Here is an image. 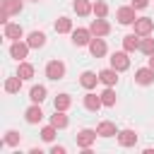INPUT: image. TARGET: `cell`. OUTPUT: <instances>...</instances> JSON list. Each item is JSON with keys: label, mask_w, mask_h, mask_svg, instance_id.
I'll return each instance as SVG.
<instances>
[{"label": "cell", "mask_w": 154, "mask_h": 154, "mask_svg": "<svg viewBox=\"0 0 154 154\" xmlns=\"http://www.w3.org/2000/svg\"><path fill=\"white\" fill-rule=\"evenodd\" d=\"M101 101H103V106H116V91L108 87V89H103L101 91Z\"/></svg>", "instance_id": "29"}, {"label": "cell", "mask_w": 154, "mask_h": 154, "mask_svg": "<svg viewBox=\"0 0 154 154\" xmlns=\"http://www.w3.org/2000/svg\"><path fill=\"white\" fill-rule=\"evenodd\" d=\"M22 0H2V10L7 12V14H19L22 12Z\"/></svg>", "instance_id": "21"}, {"label": "cell", "mask_w": 154, "mask_h": 154, "mask_svg": "<svg viewBox=\"0 0 154 154\" xmlns=\"http://www.w3.org/2000/svg\"><path fill=\"white\" fill-rule=\"evenodd\" d=\"M72 7H75V12H77L79 17H87L89 12H94V5H91L89 0H75Z\"/></svg>", "instance_id": "18"}, {"label": "cell", "mask_w": 154, "mask_h": 154, "mask_svg": "<svg viewBox=\"0 0 154 154\" xmlns=\"http://www.w3.org/2000/svg\"><path fill=\"white\" fill-rule=\"evenodd\" d=\"M89 53H91L94 58H101V55L106 53V41H103L101 36L91 38V41H89Z\"/></svg>", "instance_id": "11"}, {"label": "cell", "mask_w": 154, "mask_h": 154, "mask_svg": "<svg viewBox=\"0 0 154 154\" xmlns=\"http://www.w3.org/2000/svg\"><path fill=\"white\" fill-rule=\"evenodd\" d=\"M46 77H48V79H55V82L63 79V77H65V65H63L60 60H51V63L46 65Z\"/></svg>", "instance_id": "1"}, {"label": "cell", "mask_w": 154, "mask_h": 154, "mask_svg": "<svg viewBox=\"0 0 154 154\" xmlns=\"http://www.w3.org/2000/svg\"><path fill=\"white\" fill-rule=\"evenodd\" d=\"M24 118H26V123H41L43 120V111H41V106L38 103H34L31 108H26V113H24Z\"/></svg>", "instance_id": "12"}, {"label": "cell", "mask_w": 154, "mask_h": 154, "mask_svg": "<svg viewBox=\"0 0 154 154\" xmlns=\"http://www.w3.org/2000/svg\"><path fill=\"white\" fill-rule=\"evenodd\" d=\"M51 154H65V147H53Z\"/></svg>", "instance_id": "34"}, {"label": "cell", "mask_w": 154, "mask_h": 154, "mask_svg": "<svg viewBox=\"0 0 154 154\" xmlns=\"http://www.w3.org/2000/svg\"><path fill=\"white\" fill-rule=\"evenodd\" d=\"M99 82H103L106 87H113V84L118 82V70H116V67H106V70H101V72H99Z\"/></svg>", "instance_id": "8"}, {"label": "cell", "mask_w": 154, "mask_h": 154, "mask_svg": "<svg viewBox=\"0 0 154 154\" xmlns=\"http://www.w3.org/2000/svg\"><path fill=\"white\" fill-rule=\"evenodd\" d=\"M17 75H19L22 79H31V77H34V65H29V63H19Z\"/></svg>", "instance_id": "27"}, {"label": "cell", "mask_w": 154, "mask_h": 154, "mask_svg": "<svg viewBox=\"0 0 154 154\" xmlns=\"http://www.w3.org/2000/svg\"><path fill=\"white\" fill-rule=\"evenodd\" d=\"M94 14H96V17H106V14H108V5L101 2V0L94 2Z\"/></svg>", "instance_id": "32"}, {"label": "cell", "mask_w": 154, "mask_h": 154, "mask_svg": "<svg viewBox=\"0 0 154 154\" xmlns=\"http://www.w3.org/2000/svg\"><path fill=\"white\" fill-rule=\"evenodd\" d=\"M101 106H103V101H101V94L96 96V94H91V91H89V94L84 96V108H87V111H99Z\"/></svg>", "instance_id": "15"}, {"label": "cell", "mask_w": 154, "mask_h": 154, "mask_svg": "<svg viewBox=\"0 0 154 154\" xmlns=\"http://www.w3.org/2000/svg\"><path fill=\"white\" fill-rule=\"evenodd\" d=\"M29 43H24V41H14L12 46H10V55L12 58H17V60H24L26 58V53H29Z\"/></svg>", "instance_id": "6"}, {"label": "cell", "mask_w": 154, "mask_h": 154, "mask_svg": "<svg viewBox=\"0 0 154 154\" xmlns=\"http://www.w3.org/2000/svg\"><path fill=\"white\" fill-rule=\"evenodd\" d=\"M116 17H118V22H120V24H135V19H137V17H135V7H132V5H130V7H120Z\"/></svg>", "instance_id": "10"}, {"label": "cell", "mask_w": 154, "mask_h": 154, "mask_svg": "<svg viewBox=\"0 0 154 154\" xmlns=\"http://www.w3.org/2000/svg\"><path fill=\"white\" fill-rule=\"evenodd\" d=\"M22 89V77L17 75V77H7V82H5V91L7 94H17Z\"/></svg>", "instance_id": "22"}, {"label": "cell", "mask_w": 154, "mask_h": 154, "mask_svg": "<svg viewBox=\"0 0 154 154\" xmlns=\"http://www.w3.org/2000/svg\"><path fill=\"white\" fill-rule=\"evenodd\" d=\"M55 130H58L55 125H46V128L41 130V140H43V142H53V137H55Z\"/></svg>", "instance_id": "30"}, {"label": "cell", "mask_w": 154, "mask_h": 154, "mask_svg": "<svg viewBox=\"0 0 154 154\" xmlns=\"http://www.w3.org/2000/svg\"><path fill=\"white\" fill-rule=\"evenodd\" d=\"M149 5V0H132V7L135 10H142V7H147Z\"/></svg>", "instance_id": "33"}, {"label": "cell", "mask_w": 154, "mask_h": 154, "mask_svg": "<svg viewBox=\"0 0 154 154\" xmlns=\"http://www.w3.org/2000/svg\"><path fill=\"white\" fill-rule=\"evenodd\" d=\"M24 36V29L19 26V24H5V38H12V41H19Z\"/></svg>", "instance_id": "13"}, {"label": "cell", "mask_w": 154, "mask_h": 154, "mask_svg": "<svg viewBox=\"0 0 154 154\" xmlns=\"http://www.w3.org/2000/svg\"><path fill=\"white\" fill-rule=\"evenodd\" d=\"M89 31H91L94 36H106V34L111 31V24H108V22H106L103 17H99V19H94V22H91Z\"/></svg>", "instance_id": "5"}, {"label": "cell", "mask_w": 154, "mask_h": 154, "mask_svg": "<svg viewBox=\"0 0 154 154\" xmlns=\"http://www.w3.org/2000/svg\"><path fill=\"white\" fill-rule=\"evenodd\" d=\"M26 43H29L31 48H41V46L46 43V34H43V31H31L29 38H26Z\"/></svg>", "instance_id": "20"}, {"label": "cell", "mask_w": 154, "mask_h": 154, "mask_svg": "<svg viewBox=\"0 0 154 154\" xmlns=\"http://www.w3.org/2000/svg\"><path fill=\"white\" fill-rule=\"evenodd\" d=\"M154 31V19H149V17H140V19H135V34H140V36H149Z\"/></svg>", "instance_id": "4"}, {"label": "cell", "mask_w": 154, "mask_h": 154, "mask_svg": "<svg viewBox=\"0 0 154 154\" xmlns=\"http://www.w3.org/2000/svg\"><path fill=\"white\" fill-rule=\"evenodd\" d=\"M96 130H89V128H84V130H79L77 132V147H82V149H87V147H91L94 142H96Z\"/></svg>", "instance_id": "2"}, {"label": "cell", "mask_w": 154, "mask_h": 154, "mask_svg": "<svg viewBox=\"0 0 154 154\" xmlns=\"http://www.w3.org/2000/svg\"><path fill=\"white\" fill-rule=\"evenodd\" d=\"M140 51H142L144 55H152V53H154V38H149V36L140 38Z\"/></svg>", "instance_id": "28"}, {"label": "cell", "mask_w": 154, "mask_h": 154, "mask_svg": "<svg viewBox=\"0 0 154 154\" xmlns=\"http://www.w3.org/2000/svg\"><path fill=\"white\" fill-rule=\"evenodd\" d=\"M111 67H116L118 72L128 70V67H130V58H128V51H118V53H113V55H111Z\"/></svg>", "instance_id": "3"}, {"label": "cell", "mask_w": 154, "mask_h": 154, "mask_svg": "<svg viewBox=\"0 0 154 154\" xmlns=\"http://www.w3.org/2000/svg\"><path fill=\"white\" fill-rule=\"evenodd\" d=\"M118 142H120L123 147H132V144L137 142L135 130H120V132H118Z\"/></svg>", "instance_id": "17"}, {"label": "cell", "mask_w": 154, "mask_h": 154, "mask_svg": "<svg viewBox=\"0 0 154 154\" xmlns=\"http://www.w3.org/2000/svg\"><path fill=\"white\" fill-rule=\"evenodd\" d=\"M53 103H55V111H67V108L72 106V99H70L67 94H58Z\"/></svg>", "instance_id": "24"}, {"label": "cell", "mask_w": 154, "mask_h": 154, "mask_svg": "<svg viewBox=\"0 0 154 154\" xmlns=\"http://www.w3.org/2000/svg\"><path fill=\"white\" fill-rule=\"evenodd\" d=\"M149 67H152V70H154V53H152V55H149Z\"/></svg>", "instance_id": "35"}, {"label": "cell", "mask_w": 154, "mask_h": 154, "mask_svg": "<svg viewBox=\"0 0 154 154\" xmlns=\"http://www.w3.org/2000/svg\"><path fill=\"white\" fill-rule=\"evenodd\" d=\"M5 144H10V147L19 144V132H14V130H7V132H5Z\"/></svg>", "instance_id": "31"}, {"label": "cell", "mask_w": 154, "mask_h": 154, "mask_svg": "<svg viewBox=\"0 0 154 154\" xmlns=\"http://www.w3.org/2000/svg\"><path fill=\"white\" fill-rule=\"evenodd\" d=\"M51 125H55L58 130L67 128V116H65V111H55V116H51Z\"/></svg>", "instance_id": "25"}, {"label": "cell", "mask_w": 154, "mask_h": 154, "mask_svg": "<svg viewBox=\"0 0 154 154\" xmlns=\"http://www.w3.org/2000/svg\"><path fill=\"white\" fill-rule=\"evenodd\" d=\"M29 99L34 101V103H41L43 99H46V87H31V91H29Z\"/></svg>", "instance_id": "26"}, {"label": "cell", "mask_w": 154, "mask_h": 154, "mask_svg": "<svg viewBox=\"0 0 154 154\" xmlns=\"http://www.w3.org/2000/svg\"><path fill=\"white\" fill-rule=\"evenodd\" d=\"M55 31H58V34H67V31H72V19H67V17H58V19H55Z\"/></svg>", "instance_id": "23"}, {"label": "cell", "mask_w": 154, "mask_h": 154, "mask_svg": "<svg viewBox=\"0 0 154 154\" xmlns=\"http://www.w3.org/2000/svg\"><path fill=\"white\" fill-rule=\"evenodd\" d=\"M96 132H99V137H113V135H118V130H116V125L111 120H101L99 128H96Z\"/></svg>", "instance_id": "16"}, {"label": "cell", "mask_w": 154, "mask_h": 154, "mask_svg": "<svg viewBox=\"0 0 154 154\" xmlns=\"http://www.w3.org/2000/svg\"><path fill=\"white\" fill-rule=\"evenodd\" d=\"M96 82H99V75H94V72H82V77H79V84L84 87V89H94L96 87Z\"/></svg>", "instance_id": "19"}, {"label": "cell", "mask_w": 154, "mask_h": 154, "mask_svg": "<svg viewBox=\"0 0 154 154\" xmlns=\"http://www.w3.org/2000/svg\"><path fill=\"white\" fill-rule=\"evenodd\" d=\"M34 2H38V0H34Z\"/></svg>", "instance_id": "36"}, {"label": "cell", "mask_w": 154, "mask_h": 154, "mask_svg": "<svg viewBox=\"0 0 154 154\" xmlns=\"http://www.w3.org/2000/svg\"><path fill=\"white\" fill-rule=\"evenodd\" d=\"M91 41V31L89 29H75L72 31V43L75 46H89Z\"/></svg>", "instance_id": "7"}, {"label": "cell", "mask_w": 154, "mask_h": 154, "mask_svg": "<svg viewBox=\"0 0 154 154\" xmlns=\"http://www.w3.org/2000/svg\"><path fill=\"white\" fill-rule=\"evenodd\" d=\"M135 82H137V84H144V87L152 84V82H154V70H152V67H140V70L135 72Z\"/></svg>", "instance_id": "9"}, {"label": "cell", "mask_w": 154, "mask_h": 154, "mask_svg": "<svg viewBox=\"0 0 154 154\" xmlns=\"http://www.w3.org/2000/svg\"><path fill=\"white\" fill-rule=\"evenodd\" d=\"M123 48H125L128 53L140 51V34H128V36H123Z\"/></svg>", "instance_id": "14"}]
</instances>
